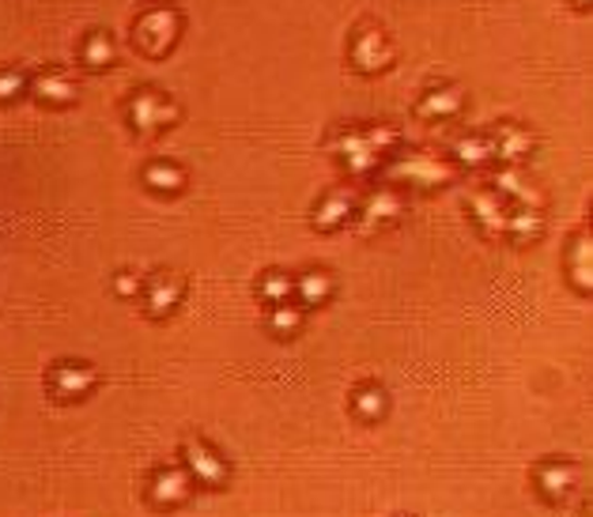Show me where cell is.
Masks as SVG:
<instances>
[{"label": "cell", "mask_w": 593, "mask_h": 517, "mask_svg": "<svg viewBox=\"0 0 593 517\" xmlns=\"http://www.w3.org/2000/svg\"><path fill=\"white\" fill-rule=\"evenodd\" d=\"M303 321H306V314H303V306L299 302H276V306H268V332L273 337H295L299 329H303Z\"/></svg>", "instance_id": "603a6c76"}, {"label": "cell", "mask_w": 593, "mask_h": 517, "mask_svg": "<svg viewBox=\"0 0 593 517\" xmlns=\"http://www.w3.org/2000/svg\"><path fill=\"white\" fill-rule=\"evenodd\" d=\"M27 94L53 110L68 106V102H76V79H68L65 73H58V68H46V73L27 79Z\"/></svg>", "instance_id": "30bf717a"}, {"label": "cell", "mask_w": 593, "mask_h": 517, "mask_svg": "<svg viewBox=\"0 0 593 517\" xmlns=\"http://www.w3.org/2000/svg\"><path fill=\"white\" fill-rule=\"evenodd\" d=\"M114 291L122 299H137L140 291H144V280H140V276H133V273H117L114 276Z\"/></svg>", "instance_id": "83f0119b"}, {"label": "cell", "mask_w": 593, "mask_h": 517, "mask_svg": "<svg viewBox=\"0 0 593 517\" xmlns=\"http://www.w3.org/2000/svg\"><path fill=\"white\" fill-rule=\"evenodd\" d=\"M329 151H333V155H337L340 163H344L352 174H370L378 163H382V155H378V151L367 144L363 129H344V133H337V137L329 140Z\"/></svg>", "instance_id": "52a82bcc"}, {"label": "cell", "mask_w": 593, "mask_h": 517, "mask_svg": "<svg viewBox=\"0 0 593 517\" xmlns=\"http://www.w3.org/2000/svg\"><path fill=\"white\" fill-rule=\"evenodd\" d=\"M495 163V148L492 137L484 133H469L454 144V166H465V171H484V166Z\"/></svg>", "instance_id": "d6986e66"}, {"label": "cell", "mask_w": 593, "mask_h": 517, "mask_svg": "<svg viewBox=\"0 0 593 517\" xmlns=\"http://www.w3.org/2000/svg\"><path fill=\"white\" fill-rule=\"evenodd\" d=\"M590 253H593L590 235H586V230H579V235H575V242H571V257H567V276H571L575 291H590V283H593Z\"/></svg>", "instance_id": "7402d4cb"}, {"label": "cell", "mask_w": 593, "mask_h": 517, "mask_svg": "<svg viewBox=\"0 0 593 517\" xmlns=\"http://www.w3.org/2000/svg\"><path fill=\"white\" fill-rule=\"evenodd\" d=\"M386 171H390V181H405V186H420V189L450 186L454 181V163L431 155V151H405L401 159L386 163Z\"/></svg>", "instance_id": "3957f363"}, {"label": "cell", "mask_w": 593, "mask_h": 517, "mask_svg": "<svg viewBox=\"0 0 593 517\" xmlns=\"http://www.w3.org/2000/svg\"><path fill=\"white\" fill-rule=\"evenodd\" d=\"M492 148H495V159H500V163L518 166L521 159L533 151V133L521 129V125H514V122H500L492 133Z\"/></svg>", "instance_id": "4fadbf2b"}, {"label": "cell", "mask_w": 593, "mask_h": 517, "mask_svg": "<svg viewBox=\"0 0 593 517\" xmlns=\"http://www.w3.org/2000/svg\"><path fill=\"white\" fill-rule=\"evenodd\" d=\"M144 186L152 189V193L174 197L186 189V171H181V163H174V159H152V163L144 166Z\"/></svg>", "instance_id": "ac0fdd59"}, {"label": "cell", "mask_w": 593, "mask_h": 517, "mask_svg": "<svg viewBox=\"0 0 593 517\" xmlns=\"http://www.w3.org/2000/svg\"><path fill=\"white\" fill-rule=\"evenodd\" d=\"M533 480H537V488H541L544 499H564L567 491L575 488L579 472H575L571 461H544V465H537Z\"/></svg>", "instance_id": "2e32d148"}, {"label": "cell", "mask_w": 593, "mask_h": 517, "mask_svg": "<svg viewBox=\"0 0 593 517\" xmlns=\"http://www.w3.org/2000/svg\"><path fill=\"white\" fill-rule=\"evenodd\" d=\"M181 38V12L171 4H152L133 23V46L144 58H167Z\"/></svg>", "instance_id": "6da1fadb"}, {"label": "cell", "mask_w": 593, "mask_h": 517, "mask_svg": "<svg viewBox=\"0 0 593 517\" xmlns=\"http://www.w3.org/2000/svg\"><path fill=\"white\" fill-rule=\"evenodd\" d=\"M469 212L472 219H477V227L484 230L488 238H503V230H507V201H503L500 193H472L469 201Z\"/></svg>", "instance_id": "9a60e30c"}, {"label": "cell", "mask_w": 593, "mask_h": 517, "mask_svg": "<svg viewBox=\"0 0 593 517\" xmlns=\"http://www.w3.org/2000/svg\"><path fill=\"white\" fill-rule=\"evenodd\" d=\"M291 288H295V276L288 273H265L257 280V299H265L268 306H276V302H288L291 299Z\"/></svg>", "instance_id": "d4e9b609"}, {"label": "cell", "mask_w": 593, "mask_h": 517, "mask_svg": "<svg viewBox=\"0 0 593 517\" xmlns=\"http://www.w3.org/2000/svg\"><path fill=\"white\" fill-rule=\"evenodd\" d=\"M541 235H544L541 209H514L510 216H507V230H503V238H510L514 245L541 242Z\"/></svg>", "instance_id": "44dd1931"}, {"label": "cell", "mask_w": 593, "mask_h": 517, "mask_svg": "<svg viewBox=\"0 0 593 517\" xmlns=\"http://www.w3.org/2000/svg\"><path fill=\"white\" fill-rule=\"evenodd\" d=\"M117 61V42L106 35V30H91V35L80 42V65L91 68V73H102Z\"/></svg>", "instance_id": "ffe728a7"}, {"label": "cell", "mask_w": 593, "mask_h": 517, "mask_svg": "<svg viewBox=\"0 0 593 517\" xmlns=\"http://www.w3.org/2000/svg\"><path fill=\"white\" fill-rule=\"evenodd\" d=\"M348 61H352L355 73L378 76V73H386L393 61H398V50H393L390 35H386L382 27H375V23H363V27L355 30L352 46H348Z\"/></svg>", "instance_id": "277c9868"}, {"label": "cell", "mask_w": 593, "mask_h": 517, "mask_svg": "<svg viewBox=\"0 0 593 517\" xmlns=\"http://www.w3.org/2000/svg\"><path fill=\"white\" fill-rule=\"evenodd\" d=\"M27 73H20V68H0V106H8V102L23 99L27 94Z\"/></svg>", "instance_id": "484cf974"}, {"label": "cell", "mask_w": 593, "mask_h": 517, "mask_svg": "<svg viewBox=\"0 0 593 517\" xmlns=\"http://www.w3.org/2000/svg\"><path fill=\"white\" fill-rule=\"evenodd\" d=\"M352 408L359 419H367V424H375V419L386 416V393L382 386H359L352 396Z\"/></svg>", "instance_id": "cb8c5ba5"}, {"label": "cell", "mask_w": 593, "mask_h": 517, "mask_svg": "<svg viewBox=\"0 0 593 517\" xmlns=\"http://www.w3.org/2000/svg\"><path fill=\"white\" fill-rule=\"evenodd\" d=\"M94 381H99V374L87 367V363H58L50 370V389L61 401H80V396L94 389Z\"/></svg>", "instance_id": "8fae6325"}, {"label": "cell", "mask_w": 593, "mask_h": 517, "mask_svg": "<svg viewBox=\"0 0 593 517\" xmlns=\"http://www.w3.org/2000/svg\"><path fill=\"white\" fill-rule=\"evenodd\" d=\"M189 488H193V480H189L186 468H155L148 495L155 506H181L189 499Z\"/></svg>", "instance_id": "7c38bea8"}, {"label": "cell", "mask_w": 593, "mask_h": 517, "mask_svg": "<svg viewBox=\"0 0 593 517\" xmlns=\"http://www.w3.org/2000/svg\"><path fill=\"white\" fill-rule=\"evenodd\" d=\"M337 283L333 276L326 273V268H306L303 276L295 280V288H291V295L299 299V306H326L329 299H333Z\"/></svg>", "instance_id": "e0dca14e"}, {"label": "cell", "mask_w": 593, "mask_h": 517, "mask_svg": "<svg viewBox=\"0 0 593 517\" xmlns=\"http://www.w3.org/2000/svg\"><path fill=\"white\" fill-rule=\"evenodd\" d=\"M140 299H144V310L152 317H171L174 310L181 306V299H186V283L171 273H155L152 280L144 283Z\"/></svg>", "instance_id": "9c48e42d"}, {"label": "cell", "mask_w": 593, "mask_h": 517, "mask_svg": "<svg viewBox=\"0 0 593 517\" xmlns=\"http://www.w3.org/2000/svg\"><path fill=\"white\" fill-rule=\"evenodd\" d=\"M401 212H405V197H401V189H393V186L375 189V193L363 197V201L355 204V219H359V227L367 230V235L386 227V223H393Z\"/></svg>", "instance_id": "5b68a950"}, {"label": "cell", "mask_w": 593, "mask_h": 517, "mask_svg": "<svg viewBox=\"0 0 593 517\" xmlns=\"http://www.w3.org/2000/svg\"><path fill=\"white\" fill-rule=\"evenodd\" d=\"M355 204H359V197L348 193V189H333V193H326L318 201V209H314V227L318 230H337L344 227L348 219L355 216Z\"/></svg>", "instance_id": "5bb4252c"}, {"label": "cell", "mask_w": 593, "mask_h": 517, "mask_svg": "<svg viewBox=\"0 0 593 517\" xmlns=\"http://www.w3.org/2000/svg\"><path fill=\"white\" fill-rule=\"evenodd\" d=\"M571 4L579 8V12H586V8H590V0H571Z\"/></svg>", "instance_id": "f1b7e54d"}, {"label": "cell", "mask_w": 593, "mask_h": 517, "mask_svg": "<svg viewBox=\"0 0 593 517\" xmlns=\"http://www.w3.org/2000/svg\"><path fill=\"white\" fill-rule=\"evenodd\" d=\"M125 117H129V129L137 133V137H155V133L178 125L181 110L178 102L160 94L155 87H140V91H133L129 102H125Z\"/></svg>", "instance_id": "7a4b0ae2"}, {"label": "cell", "mask_w": 593, "mask_h": 517, "mask_svg": "<svg viewBox=\"0 0 593 517\" xmlns=\"http://www.w3.org/2000/svg\"><path fill=\"white\" fill-rule=\"evenodd\" d=\"M363 137H367V144L378 151V155H386V151H393L401 144V137H398V129L393 125H367L363 129Z\"/></svg>", "instance_id": "4316f807"}, {"label": "cell", "mask_w": 593, "mask_h": 517, "mask_svg": "<svg viewBox=\"0 0 593 517\" xmlns=\"http://www.w3.org/2000/svg\"><path fill=\"white\" fill-rule=\"evenodd\" d=\"M465 106V91L454 84H434L427 87V91L416 99V117L420 122H450V117H457Z\"/></svg>", "instance_id": "ba28073f"}, {"label": "cell", "mask_w": 593, "mask_h": 517, "mask_svg": "<svg viewBox=\"0 0 593 517\" xmlns=\"http://www.w3.org/2000/svg\"><path fill=\"white\" fill-rule=\"evenodd\" d=\"M181 457H186L189 480L204 483V488H224L227 483V461L209 442H186Z\"/></svg>", "instance_id": "8992f818"}]
</instances>
